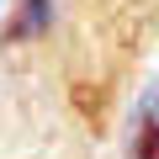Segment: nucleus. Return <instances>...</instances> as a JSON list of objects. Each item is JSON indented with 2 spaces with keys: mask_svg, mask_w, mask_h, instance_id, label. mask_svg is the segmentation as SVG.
<instances>
[{
  "mask_svg": "<svg viewBox=\"0 0 159 159\" xmlns=\"http://www.w3.org/2000/svg\"><path fill=\"white\" fill-rule=\"evenodd\" d=\"M127 159H159V80L138 96L127 117Z\"/></svg>",
  "mask_w": 159,
  "mask_h": 159,
  "instance_id": "obj_1",
  "label": "nucleus"
},
{
  "mask_svg": "<svg viewBox=\"0 0 159 159\" xmlns=\"http://www.w3.org/2000/svg\"><path fill=\"white\" fill-rule=\"evenodd\" d=\"M53 16H58V0H21V6H16L11 37H37V32L53 27Z\"/></svg>",
  "mask_w": 159,
  "mask_h": 159,
  "instance_id": "obj_2",
  "label": "nucleus"
},
{
  "mask_svg": "<svg viewBox=\"0 0 159 159\" xmlns=\"http://www.w3.org/2000/svg\"><path fill=\"white\" fill-rule=\"evenodd\" d=\"M0 6H6V0H0Z\"/></svg>",
  "mask_w": 159,
  "mask_h": 159,
  "instance_id": "obj_3",
  "label": "nucleus"
}]
</instances>
